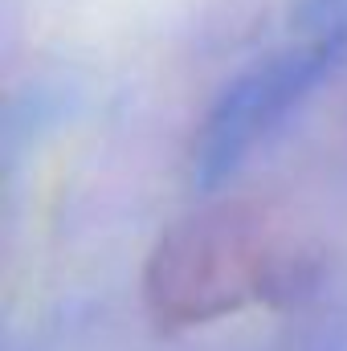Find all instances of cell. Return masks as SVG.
Here are the masks:
<instances>
[{"mask_svg":"<svg viewBox=\"0 0 347 351\" xmlns=\"http://www.w3.org/2000/svg\"><path fill=\"white\" fill-rule=\"evenodd\" d=\"M254 278L258 274L250 245L241 237H229V229H217L213 237H192L176 254H168L160 294L168 302H184V311H196V298H217V306H225L229 298L246 294Z\"/></svg>","mask_w":347,"mask_h":351,"instance_id":"1","label":"cell"}]
</instances>
